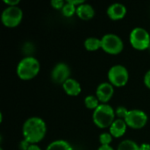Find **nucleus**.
Here are the masks:
<instances>
[{"mask_svg":"<svg viewBox=\"0 0 150 150\" xmlns=\"http://www.w3.org/2000/svg\"><path fill=\"white\" fill-rule=\"evenodd\" d=\"M141 150H150V144L149 143H142L140 146Z\"/></svg>","mask_w":150,"mask_h":150,"instance_id":"nucleus-27","label":"nucleus"},{"mask_svg":"<svg viewBox=\"0 0 150 150\" xmlns=\"http://www.w3.org/2000/svg\"><path fill=\"white\" fill-rule=\"evenodd\" d=\"M70 76V69L64 62L57 63L52 69L51 78L55 83L63 84Z\"/></svg>","mask_w":150,"mask_h":150,"instance_id":"nucleus-9","label":"nucleus"},{"mask_svg":"<svg viewBox=\"0 0 150 150\" xmlns=\"http://www.w3.org/2000/svg\"><path fill=\"white\" fill-rule=\"evenodd\" d=\"M117 150H141V149L135 142L132 140H125L119 144Z\"/></svg>","mask_w":150,"mask_h":150,"instance_id":"nucleus-17","label":"nucleus"},{"mask_svg":"<svg viewBox=\"0 0 150 150\" xmlns=\"http://www.w3.org/2000/svg\"><path fill=\"white\" fill-rule=\"evenodd\" d=\"M149 50H150V46H149Z\"/></svg>","mask_w":150,"mask_h":150,"instance_id":"nucleus-31","label":"nucleus"},{"mask_svg":"<svg viewBox=\"0 0 150 150\" xmlns=\"http://www.w3.org/2000/svg\"><path fill=\"white\" fill-rule=\"evenodd\" d=\"M112 136L110 133H103L99 135V142L101 146L103 145H110L112 142Z\"/></svg>","mask_w":150,"mask_h":150,"instance_id":"nucleus-20","label":"nucleus"},{"mask_svg":"<svg viewBox=\"0 0 150 150\" xmlns=\"http://www.w3.org/2000/svg\"><path fill=\"white\" fill-rule=\"evenodd\" d=\"M108 79L109 83L114 87H123L125 86L129 79V73L127 69L120 64L113 65L108 70Z\"/></svg>","mask_w":150,"mask_h":150,"instance_id":"nucleus-6","label":"nucleus"},{"mask_svg":"<svg viewBox=\"0 0 150 150\" xmlns=\"http://www.w3.org/2000/svg\"><path fill=\"white\" fill-rule=\"evenodd\" d=\"M27 150H42L37 144H31Z\"/></svg>","mask_w":150,"mask_h":150,"instance_id":"nucleus-29","label":"nucleus"},{"mask_svg":"<svg viewBox=\"0 0 150 150\" xmlns=\"http://www.w3.org/2000/svg\"><path fill=\"white\" fill-rule=\"evenodd\" d=\"M30 143L28 142H26L25 139H23L20 142H19V149L20 150H27L28 148L30 147Z\"/></svg>","mask_w":150,"mask_h":150,"instance_id":"nucleus-23","label":"nucleus"},{"mask_svg":"<svg viewBox=\"0 0 150 150\" xmlns=\"http://www.w3.org/2000/svg\"><path fill=\"white\" fill-rule=\"evenodd\" d=\"M47 133V125L43 119L40 117H31L27 119L22 127L24 139L30 144H37L41 142Z\"/></svg>","mask_w":150,"mask_h":150,"instance_id":"nucleus-1","label":"nucleus"},{"mask_svg":"<svg viewBox=\"0 0 150 150\" xmlns=\"http://www.w3.org/2000/svg\"><path fill=\"white\" fill-rule=\"evenodd\" d=\"M128 112H129V110H127L125 106H119L115 110V115L118 117V119L125 120Z\"/></svg>","mask_w":150,"mask_h":150,"instance_id":"nucleus-21","label":"nucleus"},{"mask_svg":"<svg viewBox=\"0 0 150 150\" xmlns=\"http://www.w3.org/2000/svg\"><path fill=\"white\" fill-rule=\"evenodd\" d=\"M144 84L146 85V87L150 89V69L148 70V72L144 76Z\"/></svg>","mask_w":150,"mask_h":150,"instance_id":"nucleus-25","label":"nucleus"},{"mask_svg":"<svg viewBox=\"0 0 150 150\" xmlns=\"http://www.w3.org/2000/svg\"><path fill=\"white\" fill-rule=\"evenodd\" d=\"M101 48L110 54H118L124 48V42L114 33H106L101 38Z\"/></svg>","mask_w":150,"mask_h":150,"instance_id":"nucleus-7","label":"nucleus"},{"mask_svg":"<svg viewBox=\"0 0 150 150\" xmlns=\"http://www.w3.org/2000/svg\"><path fill=\"white\" fill-rule=\"evenodd\" d=\"M127 7L120 3H114L111 4L106 11L108 17L112 20L122 19L127 15Z\"/></svg>","mask_w":150,"mask_h":150,"instance_id":"nucleus-11","label":"nucleus"},{"mask_svg":"<svg viewBox=\"0 0 150 150\" xmlns=\"http://www.w3.org/2000/svg\"><path fill=\"white\" fill-rule=\"evenodd\" d=\"M46 150H73V148L67 141L56 140L49 143Z\"/></svg>","mask_w":150,"mask_h":150,"instance_id":"nucleus-15","label":"nucleus"},{"mask_svg":"<svg viewBox=\"0 0 150 150\" xmlns=\"http://www.w3.org/2000/svg\"><path fill=\"white\" fill-rule=\"evenodd\" d=\"M128 127L133 129L143 128L148 123V115L142 110H129L126 119L124 120Z\"/></svg>","mask_w":150,"mask_h":150,"instance_id":"nucleus-8","label":"nucleus"},{"mask_svg":"<svg viewBox=\"0 0 150 150\" xmlns=\"http://www.w3.org/2000/svg\"><path fill=\"white\" fill-rule=\"evenodd\" d=\"M101 39L96 37H90L84 40V47L86 50L94 52L101 48Z\"/></svg>","mask_w":150,"mask_h":150,"instance_id":"nucleus-16","label":"nucleus"},{"mask_svg":"<svg viewBox=\"0 0 150 150\" xmlns=\"http://www.w3.org/2000/svg\"><path fill=\"white\" fill-rule=\"evenodd\" d=\"M115 111L108 104H100L94 110L92 120L94 124L99 128H107L112 126L115 120Z\"/></svg>","mask_w":150,"mask_h":150,"instance_id":"nucleus-3","label":"nucleus"},{"mask_svg":"<svg viewBox=\"0 0 150 150\" xmlns=\"http://www.w3.org/2000/svg\"><path fill=\"white\" fill-rule=\"evenodd\" d=\"M66 1H63V0H52L51 1V5L54 9H56V10H61L62 9V7L64 6Z\"/></svg>","mask_w":150,"mask_h":150,"instance_id":"nucleus-22","label":"nucleus"},{"mask_svg":"<svg viewBox=\"0 0 150 150\" xmlns=\"http://www.w3.org/2000/svg\"><path fill=\"white\" fill-rule=\"evenodd\" d=\"M69 3H70V4H72L73 5H75V6H79L80 4H83V3H85L83 0H67Z\"/></svg>","mask_w":150,"mask_h":150,"instance_id":"nucleus-26","label":"nucleus"},{"mask_svg":"<svg viewBox=\"0 0 150 150\" xmlns=\"http://www.w3.org/2000/svg\"><path fill=\"white\" fill-rule=\"evenodd\" d=\"M98 150H114V149H113L110 145H103V146H100Z\"/></svg>","mask_w":150,"mask_h":150,"instance_id":"nucleus-28","label":"nucleus"},{"mask_svg":"<svg viewBox=\"0 0 150 150\" xmlns=\"http://www.w3.org/2000/svg\"><path fill=\"white\" fill-rule=\"evenodd\" d=\"M84 105L88 109L96 110L100 104H99V100L98 99V98L96 96L89 95V96L85 97V98H84Z\"/></svg>","mask_w":150,"mask_h":150,"instance_id":"nucleus-18","label":"nucleus"},{"mask_svg":"<svg viewBox=\"0 0 150 150\" xmlns=\"http://www.w3.org/2000/svg\"><path fill=\"white\" fill-rule=\"evenodd\" d=\"M62 13L63 14V16H65L67 18H70L74 14L76 13V6H75L72 4L69 3L68 1H66L64 6L62 9Z\"/></svg>","mask_w":150,"mask_h":150,"instance_id":"nucleus-19","label":"nucleus"},{"mask_svg":"<svg viewBox=\"0 0 150 150\" xmlns=\"http://www.w3.org/2000/svg\"><path fill=\"white\" fill-rule=\"evenodd\" d=\"M114 94V86L110 83H101L96 90V97L101 104H107Z\"/></svg>","mask_w":150,"mask_h":150,"instance_id":"nucleus-10","label":"nucleus"},{"mask_svg":"<svg viewBox=\"0 0 150 150\" xmlns=\"http://www.w3.org/2000/svg\"><path fill=\"white\" fill-rule=\"evenodd\" d=\"M62 88L64 91L66 92V94H68L69 96H72V97L78 96L82 91V87L79 82H77L76 79L71 78V77L69 78L62 84Z\"/></svg>","mask_w":150,"mask_h":150,"instance_id":"nucleus-12","label":"nucleus"},{"mask_svg":"<svg viewBox=\"0 0 150 150\" xmlns=\"http://www.w3.org/2000/svg\"><path fill=\"white\" fill-rule=\"evenodd\" d=\"M40 62L33 56L27 55L21 59L17 66V75L21 80L28 81L34 78L40 72Z\"/></svg>","mask_w":150,"mask_h":150,"instance_id":"nucleus-2","label":"nucleus"},{"mask_svg":"<svg viewBox=\"0 0 150 150\" xmlns=\"http://www.w3.org/2000/svg\"><path fill=\"white\" fill-rule=\"evenodd\" d=\"M0 150H4V149H2V148H1V149H0Z\"/></svg>","mask_w":150,"mask_h":150,"instance_id":"nucleus-30","label":"nucleus"},{"mask_svg":"<svg viewBox=\"0 0 150 150\" xmlns=\"http://www.w3.org/2000/svg\"><path fill=\"white\" fill-rule=\"evenodd\" d=\"M76 14L83 20H90L95 16V10L92 5L83 3L76 7Z\"/></svg>","mask_w":150,"mask_h":150,"instance_id":"nucleus-14","label":"nucleus"},{"mask_svg":"<svg viewBox=\"0 0 150 150\" xmlns=\"http://www.w3.org/2000/svg\"><path fill=\"white\" fill-rule=\"evenodd\" d=\"M4 3L7 4V6H18L20 1L19 0H4Z\"/></svg>","mask_w":150,"mask_h":150,"instance_id":"nucleus-24","label":"nucleus"},{"mask_svg":"<svg viewBox=\"0 0 150 150\" xmlns=\"http://www.w3.org/2000/svg\"><path fill=\"white\" fill-rule=\"evenodd\" d=\"M129 41L131 46L140 51L149 49L150 46L149 33L143 27L134 28L129 35Z\"/></svg>","mask_w":150,"mask_h":150,"instance_id":"nucleus-4","label":"nucleus"},{"mask_svg":"<svg viewBox=\"0 0 150 150\" xmlns=\"http://www.w3.org/2000/svg\"><path fill=\"white\" fill-rule=\"evenodd\" d=\"M127 127V125L124 120L117 119L109 127L110 134L114 138H120L126 134Z\"/></svg>","mask_w":150,"mask_h":150,"instance_id":"nucleus-13","label":"nucleus"},{"mask_svg":"<svg viewBox=\"0 0 150 150\" xmlns=\"http://www.w3.org/2000/svg\"><path fill=\"white\" fill-rule=\"evenodd\" d=\"M23 18V11L18 6H7L1 14L3 25L9 28L18 26Z\"/></svg>","mask_w":150,"mask_h":150,"instance_id":"nucleus-5","label":"nucleus"}]
</instances>
